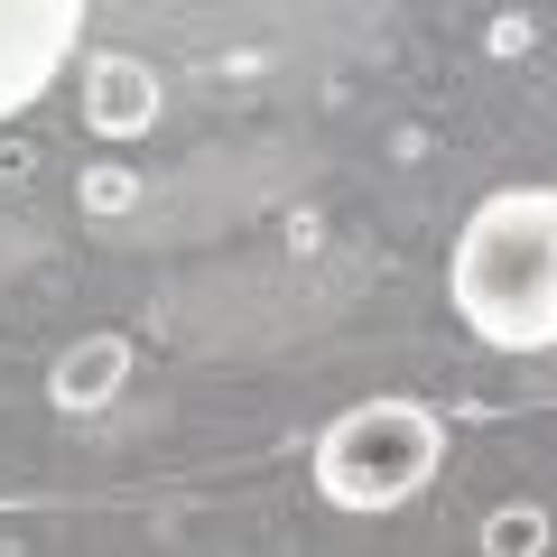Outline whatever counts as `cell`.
Returning <instances> with one entry per match:
<instances>
[{
  "label": "cell",
  "mask_w": 557,
  "mask_h": 557,
  "mask_svg": "<svg viewBox=\"0 0 557 557\" xmlns=\"http://www.w3.org/2000/svg\"><path fill=\"white\" fill-rule=\"evenodd\" d=\"M446 298L502 354L557 344V186H502L465 214Z\"/></svg>",
  "instance_id": "obj_1"
},
{
  "label": "cell",
  "mask_w": 557,
  "mask_h": 557,
  "mask_svg": "<svg viewBox=\"0 0 557 557\" xmlns=\"http://www.w3.org/2000/svg\"><path fill=\"white\" fill-rule=\"evenodd\" d=\"M446 465V428L418 399H362L317 437V493L335 511H399Z\"/></svg>",
  "instance_id": "obj_2"
},
{
  "label": "cell",
  "mask_w": 557,
  "mask_h": 557,
  "mask_svg": "<svg viewBox=\"0 0 557 557\" xmlns=\"http://www.w3.org/2000/svg\"><path fill=\"white\" fill-rule=\"evenodd\" d=\"M84 38V10L65 0H38V10H0V121L28 112L47 94V75L65 65V47Z\"/></svg>",
  "instance_id": "obj_3"
},
{
  "label": "cell",
  "mask_w": 557,
  "mask_h": 557,
  "mask_svg": "<svg viewBox=\"0 0 557 557\" xmlns=\"http://www.w3.org/2000/svg\"><path fill=\"white\" fill-rule=\"evenodd\" d=\"M84 121H94L102 139H131L159 121V75L139 57H94L84 65Z\"/></svg>",
  "instance_id": "obj_4"
},
{
  "label": "cell",
  "mask_w": 557,
  "mask_h": 557,
  "mask_svg": "<svg viewBox=\"0 0 557 557\" xmlns=\"http://www.w3.org/2000/svg\"><path fill=\"white\" fill-rule=\"evenodd\" d=\"M131 381V344L121 335H84L57 354V372H47V399L57 409H112V391Z\"/></svg>",
  "instance_id": "obj_5"
},
{
  "label": "cell",
  "mask_w": 557,
  "mask_h": 557,
  "mask_svg": "<svg viewBox=\"0 0 557 557\" xmlns=\"http://www.w3.org/2000/svg\"><path fill=\"white\" fill-rule=\"evenodd\" d=\"M548 548V520L539 511H493L483 520V557H539Z\"/></svg>",
  "instance_id": "obj_6"
},
{
  "label": "cell",
  "mask_w": 557,
  "mask_h": 557,
  "mask_svg": "<svg viewBox=\"0 0 557 557\" xmlns=\"http://www.w3.org/2000/svg\"><path fill=\"white\" fill-rule=\"evenodd\" d=\"M131 186H139V177H121V168H94V177H84V196H94V214H121V205H131Z\"/></svg>",
  "instance_id": "obj_7"
}]
</instances>
